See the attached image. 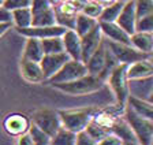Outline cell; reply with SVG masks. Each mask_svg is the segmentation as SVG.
<instances>
[{"label": "cell", "instance_id": "6da1fadb", "mask_svg": "<svg viewBox=\"0 0 153 145\" xmlns=\"http://www.w3.org/2000/svg\"><path fill=\"white\" fill-rule=\"evenodd\" d=\"M105 82L97 75L85 74L76 80L68 81V82H59V84H51L55 89L60 90L70 96H85V94L94 93L102 88Z\"/></svg>", "mask_w": 153, "mask_h": 145}, {"label": "cell", "instance_id": "7a4b0ae2", "mask_svg": "<svg viewBox=\"0 0 153 145\" xmlns=\"http://www.w3.org/2000/svg\"><path fill=\"white\" fill-rule=\"evenodd\" d=\"M123 110H124L123 118L130 125L131 130L134 132V134H135V137L138 140V144H142V145L152 144L153 142V119L137 115L126 104H124Z\"/></svg>", "mask_w": 153, "mask_h": 145}, {"label": "cell", "instance_id": "3957f363", "mask_svg": "<svg viewBox=\"0 0 153 145\" xmlns=\"http://www.w3.org/2000/svg\"><path fill=\"white\" fill-rule=\"evenodd\" d=\"M126 70H127V65L119 63L112 70V73L108 75V78L105 81V82L109 84L115 97H116V103L122 108L124 107L128 94H130L128 93V78H127V74H126Z\"/></svg>", "mask_w": 153, "mask_h": 145}, {"label": "cell", "instance_id": "277c9868", "mask_svg": "<svg viewBox=\"0 0 153 145\" xmlns=\"http://www.w3.org/2000/svg\"><path fill=\"white\" fill-rule=\"evenodd\" d=\"M59 116H60L62 126L67 127L68 130L74 133H78L81 130H85L86 126L90 123L93 119V110H64V111H57Z\"/></svg>", "mask_w": 153, "mask_h": 145}, {"label": "cell", "instance_id": "5b68a950", "mask_svg": "<svg viewBox=\"0 0 153 145\" xmlns=\"http://www.w3.org/2000/svg\"><path fill=\"white\" fill-rule=\"evenodd\" d=\"M85 0H67L60 4L53 6L56 23L66 29H74V23L78 13H81Z\"/></svg>", "mask_w": 153, "mask_h": 145}, {"label": "cell", "instance_id": "8992f818", "mask_svg": "<svg viewBox=\"0 0 153 145\" xmlns=\"http://www.w3.org/2000/svg\"><path fill=\"white\" fill-rule=\"evenodd\" d=\"M32 26H51L56 23L51 0H32Z\"/></svg>", "mask_w": 153, "mask_h": 145}, {"label": "cell", "instance_id": "52a82bcc", "mask_svg": "<svg viewBox=\"0 0 153 145\" xmlns=\"http://www.w3.org/2000/svg\"><path fill=\"white\" fill-rule=\"evenodd\" d=\"M105 44L111 49V52L114 54L115 58L118 59L119 63H123V65H130V63H134V62L141 60V59L152 58V55H148V54L138 51L131 44L115 42V41H109V40H105Z\"/></svg>", "mask_w": 153, "mask_h": 145}, {"label": "cell", "instance_id": "ba28073f", "mask_svg": "<svg viewBox=\"0 0 153 145\" xmlns=\"http://www.w3.org/2000/svg\"><path fill=\"white\" fill-rule=\"evenodd\" d=\"M88 74V68L86 65L82 60H74V59H68V60L59 68L56 74H53L47 82L49 84H59V82H68V81L76 80V78L82 77V75Z\"/></svg>", "mask_w": 153, "mask_h": 145}, {"label": "cell", "instance_id": "9c48e42d", "mask_svg": "<svg viewBox=\"0 0 153 145\" xmlns=\"http://www.w3.org/2000/svg\"><path fill=\"white\" fill-rule=\"evenodd\" d=\"M30 119L34 125H37L40 129H42L51 137L62 126L59 112L55 110H51V108H41V110L36 111Z\"/></svg>", "mask_w": 153, "mask_h": 145}, {"label": "cell", "instance_id": "30bf717a", "mask_svg": "<svg viewBox=\"0 0 153 145\" xmlns=\"http://www.w3.org/2000/svg\"><path fill=\"white\" fill-rule=\"evenodd\" d=\"M32 125V119L26 114L22 112H11L6 115L3 119V129L10 137H19L26 133Z\"/></svg>", "mask_w": 153, "mask_h": 145}, {"label": "cell", "instance_id": "8fae6325", "mask_svg": "<svg viewBox=\"0 0 153 145\" xmlns=\"http://www.w3.org/2000/svg\"><path fill=\"white\" fill-rule=\"evenodd\" d=\"M102 40H104V37H102L99 23L89 33H86L85 36L81 37V60L83 63H86V60L90 58V55L99 48Z\"/></svg>", "mask_w": 153, "mask_h": 145}, {"label": "cell", "instance_id": "7c38bea8", "mask_svg": "<svg viewBox=\"0 0 153 145\" xmlns=\"http://www.w3.org/2000/svg\"><path fill=\"white\" fill-rule=\"evenodd\" d=\"M19 34L23 37H34V39H47V37H55V36H62L66 32V28L57 25L51 26H27V28H15Z\"/></svg>", "mask_w": 153, "mask_h": 145}, {"label": "cell", "instance_id": "4fadbf2b", "mask_svg": "<svg viewBox=\"0 0 153 145\" xmlns=\"http://www.w3.org/2000/svg\"><path fill=\"white\" fill-rule=\"evenodd\" d=\"M70 59V56L66 52H57V54H44V56L40 60L42 74H44L45 81H48L53 74H56L59 68Z\"/></svg>", "mask_w": 153, "mask_h": 145}, {"label": "cell", "instance_id": "5bb4252c", "mask_svg": "<svg viewBox=\"0 0 153 145\" xmlns=\"http://www.w3.org/2000/svg\"><path fill=\"white\" fill-rule=\"evenodd\" d=\"M135 22H137V14H135V7H134V1L128 0L126 3H123L120 13L118 15L116 23L120 26L123 30L133 34L135 32Z\"/></svg>", "mask_w": 153, "mask_h": 145}, {"label": "cell", "instance_id": "9a60e30c", "mask_svg": "<svg viewBox=\"0 0 153 145\" xmlns=\"http://www.w3.org/2000/svg\"><path fill=\"white\" fill-rule=\"evenodd\" d=\"M105 58H107V45H105V40H102L100 47L93 52L85 63L86 68H88V74L97 75L100 78L105 66Z\"/></svg>", "mask_w": 153, "mask_h": 145}, {"label": "cell", "instance_id": "2e32d148", "mask_svg": "<svg viewBox=\"0 0 153 145\" xmlns=\"http://www.w3.org/2000/svg\"><path fill=\"white\" fill-rule=\"evenodd\" d=\"M21 74H22L23 80L29 84H41L45 81L40 62H33L22 58V60H21Z\"/></svg>", "mask_w": 153, "mask_h": 145}, {"label": "cell", "instance_id": "e0dca14e", "mask_svg": "<svg viewBox=\"0 0 153 145\" xmlns=\"http://www.w3.org/2000/svg\"><path fill=\"white\" fill-rule=\"evenodd\" d=\"M101 29L102 37L105 40L115 42H124L130 44V34L126 30H123L116 22H99Z\"/></svg>", "mask_w": 153, "mask_h": 145}, {"label": "cell", "instance_id": "ac0fdd59", "mask_svg": "<svg viewBox=\"0 0 153 145\" xmlns=\"http://www.w3.org/2000/svg\"><path fill=\"white\" fill-rule=\"evenodd\" d=\"M109 132L114 133V134L122 141V144H128V145H131V144L137 145L138 144L137 137H135V134H134V132L131 130L130 125L126 122L124 118H118V116H116V119L114 120Z\"/></svg>", "mask_w": 153, "mask_h": 145}, {"label": "cell", "instance_id": "d6986e66", "mask_svg": "<svg viewBox=\"0 0 153 145\" xmlns=\"http://www.w3.org/2000/svg\"><path fill=\"white\" fill-rule=\"evenodd\" d=\"M64 52L70 56V59L81 60V37L76 34L74 29H66L62 34Z\"/></svg>", "mask_w": 153, "mask_h": 145}, {"label": "cell", "instance_id": "ffe728a7", "mask_svg": "<svg viewBox=\"0 0 153 145\" xmlns=\"http://www.w3.org/2000/svg\"><path fill=\"white\" fill-rule=\"evenodd\" d=\"M128 80H141V78L153 77V63L152 58L149 59H141L134 63L127 65L126 70Z\"/></svg>", "mask_w": 153, "mask_h": 145}, {"label": "cell", "instance_id": "44dd1931", "mask_svg": "<svg viewBox=\"0 0 153 145\" xmlns=\"http://www.w3.org/2000/svg\"><path fill=\"white\" fill-rule=\"evenodd\" d=\"M152 77L141 78V80H128V96L141 97L152 101Z\"/></svg>", "mask_w": 153, "mask_h": 145}, {"label": "cell", "instance_id": "7402d4cb", "mask_svg": "<svg viewBox=\"0 0 153 145\" xmlns=\"http://www.w3.org/2000/svg\"><path fill=\"white\" fill-rule=\"evenodd\" d=\"M130 44L135 49L152 55L153 54V33L152 32H135L130 34Z\"/></svg>", "mask_w": 153, "mask_h": 145}, {"label": "cell", "instance_id": "603a6c76", "mask_svg": "<svg viewBox=\"0 0 153 145\" xmlns=\"http://www.w3.org/2000/svg\"><path fill=\"white\" fill-rule=\"evenodd\" d=\"M126 106L130 110H133L137 115L153 119V106L150 100H145V99L135 97V96H128L127 101H126Z\"/></svg>", "mask_w": 153, "mask_h": 145}, {"label": "cell", "instance_id": "cb8c5ba5", "mask_svg": "<svg viewBox=\"0 0 153 145\" xmlns=\"http://www.w3.org/2000/svg\"><path fill=\"white\" fill-rule=\"evenodd\" d=\"M26 44L23 48V55L22 58L27 59V60L33 62H40L41 58L44 56V51H42L41 40L34 39V37H26Z\"/></svg>", "mask_w": 153, "mask_h": 145}, {"label": "cell", "instance_id": "d4e9b609", "mask_svg": "<svg viewBox=\"0 0 153 145\" xmlns=\"http://www.w3.org/2000/svg\"><path fill=\"white\" fill-rule=\"evenodd\" d=\"M97 23H99V21L96 19V18L88 16L82 13H78V15L75 18V23H74V30H75L76 34L79 36V37H82L86 33H89Z\"/></svg>", "mask_w": 153, "mask_h": 145}, {"label": "cell", "instance_id": "484cf974", "mask_svg": "<svg viewBox=\"0 0 153 145\" xmlns=\"http://www.w3.org/2000/svg\"><path fill=\"white\" fill-rule=\"evenodd\" d=\"M76 133L68 130L64 126H60L57 132L51 137V144L53 145H75Z\"/></svg>", "mask_w": 153, "mask_h": 145}, {"label": "cell", "instance_id": "4316f807", "mask_svg": "<svg viewBox=\"0 0 153 145\" xmlns=\"http://www.w3.org/2000/svg\"><path fill=\"white\" fill-rule=\"evenodd\" d=\"M11 18H13V26H15V28H27V26H30L32 25L30 7L11 11Z\"/></svg>", "mask_w": 153, "mask_h": 145}, {"label": "cell", "instance_id": "83f0119b", "mask_svg": "<svg viewBox=\"0 0 153 145\" xmlns=\"http://www.w3.org/2000/svg\"><path fill=\"white\" fill-rule=\"evenodd\" d=\"M122 7H123V3L118 0L109 6L102 7V11L99 16V22H116Z\"/></svg>", "mask_w": 153, "mask_h": 145}, {"label": "cell", "instance_id": "f1b7e54d", "mask_svg": "<svg viewBox=\"0 0 153 145\" xmlns=\"http://www.w3.org/2000/svg\"><path fill=\"white\" fill-rule=\"evenodd\" d=\"M42 51L44 54H57V52H63V40L62 36H55V37H47L41 40Z\"/></svg>", "mask_w": 153, "mask_h": 145}, {"label": "cell", "instance_id": "f546056e", "mask_svg": "<svg viewBox=\"0 0 153 145\" xmlns=\"http://www.w3.org/2000/svg\"><path fill=\"white\" fill-rule=\"evenodd\" d=\"M27 133L30 134L34 145H49L51 144V135L47 134L44 130L40 129V127H38L37 125H34L33 122H32V125H30V127H29Z\"/></svg>", "mask_w": 153, "mask_h": 145}, {"label": "cell", "instance_id": "4dcf8cb0", "mask_svg": "<svg viewBox=\"0 0 153 145\" xmlns=\"http://www.w3.org/2000/svg\"><path fill=\"white\" fill-rule=\"evenodd\" d=\"M86 132L90 134V137H92L93 140L96 141V144H100V141H101L102 138H104L105 135L108 134V133H111V132H108L107 129H104V127H101V126L99 125V123H96L94 120H90V123L88 126H86Z\"/></svg>", "mask_w": 153, "mask_h": 145}, {"label": "cell", "instance_id": "1f68e13d", "mask_svg": "<svg viewBox=\"0 0 153 145\" xmlns=\"http://www.w3.org/2000/svg\"><path fill=\"white\" fill-rule=\"evenodd\" d=\"M102 11V6L99 3H96L94 0H85L82 8H81V13L85 14L88 16H92V18H96L99 21V16Z\"/></svg>", "mask_w": 153, "mask_h": 145}, {"label": "cell", "instance_id": "d6a6232c", "mask_svg": "<svg viewBox=\"0 0 153 145\" xmlns=\"http://www.w3.org/2000/svg\"><path fill=\"white\" fill-rule=\"evenodd\" d=\"M137 18L153 14V0H133Z\"/></svg>", "mask_w": 153, "mask_h": 145}, {"label": "cell", "instance_id": "836d02e7", "mask_svg": "<svg viewBox=\"0 0 153 145\" xmlns=\"http://www.w3.org/2000/svg\"><path fill=\"white\" fill-rule=\"evenodd\" d=\"M135 30L137 32H152L153 33V14L137 18Z\"/></svg>", "mask_w": 153, "mask_h": 145}, {"label": "cell", "instance_id": "e575fe53", "mask_svg": "<svg viewBox=\"0 0 153 145\" xmlns=\"http://www.w3.org/2000/svg\"><path fill=\"white\" fill-rule=\"evenodd\" d=\"M32 0H3L1 6L7 8L8 11H14L18 8H25V7H30Z\"/></svg>", "mask_w": 153, "mask_h": 145}, {"label": "cell", "instance_id": "d590c367", "mask_svg": "<svg viewBox=\"0 0 153 145\" xmlns=\"http://www.w3.org/2000/svg\"><path fill=\"white\" fill-rule=\"evenodd\" d=\"M97 145L96 141L90 137V134L86 130H81L75 135V145Z\"/></svg>", "mask_w": 153, "mask_h": 145}, {"label": "cell", "instance_id": "8d00e7d4", "mask_svg": "<svg viewBox=\"0 0 153 145\" xmlns=\"http://www.w3.org/2000/svg\"><path fill=\"white\" fill-rule=\"evenodd\" d=\"M100 145H122V141L114 133H108V134L100 141Z\"/></svg>", "mask_w": 153, "mask_h": 145}, {"label": "cell", "instance_id": "74e56055", "mask_svg": "<svg viewBox=\"0 0 153 145\" xmlns=\"http://www.w3.org/2000/svg\"><path fill=\"white\" fill-rule=\"evenodd\" d=\"M13 23V18H11V11L4 8L3 6H0V23Z\"/></svg>", "mask_w": 153, "mask_h": 145}, {"label": "cell", "instance_id": "f35d334b", "mask_svg": "<svg viewBox=\"0 0 153 145\" xmlns=\"http://www.w3.org/2000/svg\"><path fill=\"white\" fill-rule=\"evenodd\" d=\"M18 138V145H34L33 144V140H32V137H30V134H29L27 132L26 133H23V134H21L19 137H16Z\"/></svg>", "mask_w": 153, "mask_h": 145}, {"label": "cell", "instance_id": "ab89813d", "mask_svg": "<svg viewBox=\"0 0 153 145\" xmlns=\"http://www.w3.org/2000/svg\"><path fill=\"white\" fill-rule=\"evenodd\" d=\"M11 26H13V23H8V22L7 23H0V37H3V36L11 29Z\"/></svg>", "mask_w": 153, "mask_h": 145}, {"label": "cell", "instance_id": "60d3db41", "mask_svg": "<svg viewBox=\"0 0 153 145\" xmlns=\"http://www.w3.org/2000/svg\"><path fill=\"white\" fill-rule=\"evenodd\" d=\"M96 3H99V4H101L102 7H105V6H109V4H112V3H115L116 0H94Z\"/></svg>", "mask_w": 153, "mask_h": 145}, {"label": "cell", "instance_id": "b9f144b4", "mask_svg": "<svg viewBox=\"0 0 153 145\" xmlns=\"http://www.w3.org/2000/svg\"><path fill=\"white\" fill-rule=\"evenodd\" d=\"M63 1H67V0H51L52 6H56V4H60V3H63Z\"/></svg>", "mask_w": 153, "mask_h": 145}, {"label": "cell", "instance_id": "7bdbcfd3", "mask_svg": "<svg viewBox=\"0 0 153 145\" xmlns=\"http://www.w3.org/2000/svg\"><path fill=\"white\" fill-rule=\"evenodd\" d=\"M118 1H122V3H126V1H128V0H118Z\"/></svg>", "mask_w": 153, "mask_h": 145}, {"label": "cell", "instance_id": "ee69618b", "mask_svg": "<svg viewBox=\"0 0 153 145\" xmlns=\"http://www.w3.org/2000/svg\"><path fill=\"white\" fill-rule=\"evenodd\" d=\"M1 4H3V0H0V6H1Z\"/></svg>", "mask_w": 153, "mask_h": 145}]
</instances>
